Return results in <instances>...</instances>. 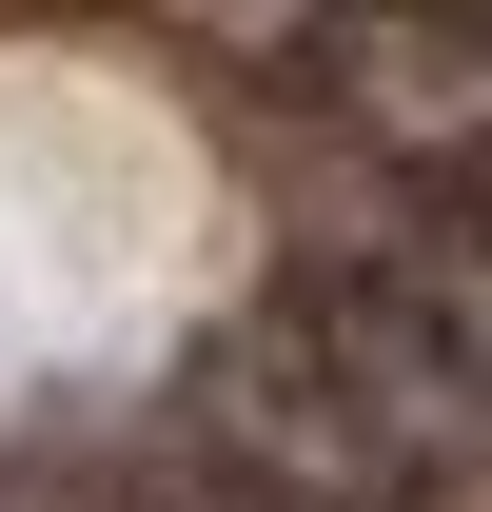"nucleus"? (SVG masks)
<instances>
[{"label": "nucleus", "mask_w": 492, "mask_h": 512, "mask_svg": "<svg viewBox=\"0 0 492 512\" xmlns=\"http://www.w3.org/2000/svg\"><path fill=\"white\" fill-rule=\"evenodd\" d=\"M178 473H197V512H414L394 434L315 375L296 316H237L178 355Z\"/></svg>", "instance_id": "obj_1"}, {"label": "nucleus", "mask_w": 492, "mask_h": 512, "mask_svg": "<svg viewBox=\"0 0 492 512\" xmlns=\"http://www.w3.org/2000/svg\"><path fill=\"white\" fill-rule=\"evenodd\" d=\"M296 79L394 158H492V20H355V40H296Z\"/></svg>", "instance_id": "obj_2"}, {"label": "nucleus", "mask_w": 492, "mask_h": 512, "mask_svg": "<svg viewBox=\"0 0 492 512\" xmlns=\"http://www.w3.org/2000/svg\"><path fill=\"white\" fill-rule=\"evenodd\" d=\"M394 296H414V335L453 355V394L492 414V217H433V237H394Z\"/></svg>", "instance_id": "obj_3"}]
</instances>
